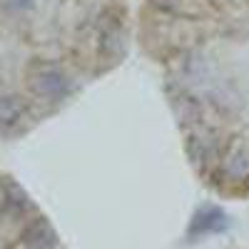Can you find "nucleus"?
Listing matches in <instances>:
<instances>
[{"instance_id": "7ed1b4c3", "label": "nucleus", "mask_w": 249, "mask_h": 249, "mask_svg": "<svg viewBox=\"0 0 249 249\" xmlns=\"http://www.w3.org/2000/svg\"><path fill=\"white\" fill-rule=\"evenodd\" d=\"M0 249H62L53 224L13 177L0 172Z\"/></svg>"}, {"instance_id": "f03ea898", "label": "nucleus", "mask_w": 249, "mask_h": 249, "mask_svg": "<svg viewBox=\"0 0 249 249\" xmlns=\"http://www.w3.org/2000/svg\"><path fill=\"white\" fill-rule=\"evenodd\" d=\"M127 40V0H0V142L115 70Z\"/></svg>"}, {"instance_id": "f257e3e1", "label": "nucleus", "mask_w": 249, "mask_h": 249, "mask_svg": "<svg viewBox=\"0 0 249 249\" xmlns=\"http://www.w3.org/2000/svg\"><path fill=\"white\" fill-rule=\"evenodd\" d=\"M184 152L204 184L249 199V0H137Z\"/></svg>"}, {"instance_id": "20e7f679", "label": "nucleus", "mask_w": 249, "mask_h": 249, "mask_svg": "<svg viewBox=\"0 0 249 249\" xmlns=\"http://www.w3.org/2000/svg\"><path fill=\"white\" fill-rule=\"evenodd\" d=\"M224 227V214L219 212V210H214V207H210V210H204L202 214H197L195 217V222H192V234H197V232H210V230H222Z\"/></svg>"}]
</instances>
